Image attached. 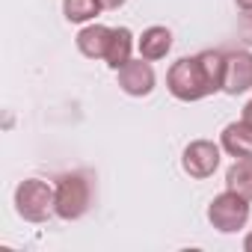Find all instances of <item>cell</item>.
<instances>
[{"mask_svg":"<svg viewBox=\"0 0 252 252\" xmlns=\"http://www.w3.org/2000/svg\"><path fill=\"white\" fill-rule=\"evenodd\" d=\"M137 48H140V57L149 60V63H158L163 60L169 51H172V33L166 27H149L143 30V36L137 39Z\"/></svg>","mask_w":252,"mask_h":252,"instance_id":"10","label":"cell"},{"mask_svg":"<svg viewBox=\"0 0 252 252\" xmlns=\"http://www.w3.org/2000/svg\"><path fill=\"white\" fill-rule=\"evenodd\" d=\"M220 155H222V146L211 143V140H193L184 155H181V166L190 178H211L220 166Z\"/></svg>","mask_w":252,"mask_h":252,"instance_id":"5","label":"cell"},{"mask_svg":"<svg viewBox=\"0 0 252 252\" xmlns=\"http://www.w3.org/2000/svg\"><path fill=\"white\" fill-rule=\"evenodd\" d=\"M243 122H249V125H252V101L243 107Z\"/></svg>","mask_w":252,"mask_h":252,"instance_id":"16","label":"cell"},{"mask_svg":"<svg viewBox=\"0 0 252 252\" xmlns=\"http://www.w3.org/2000/svg\"><path fill=\"white\" fill-rule=\"evenodd\" d=\"M57 217L60 220H80L92 208V178L86 172H65L57 178Z\"/></svg>","mask_w":252,"mask_h":252,"instance_id":"2","label":"cell"},{"mask_svg":"<svg viewBox=\"0 0 252 252\" xmlns=\"http://www.w3.org/2000/svg\"><path fill=\"white\" fill-rule=\"evenodd\" d=\"M15 214L27 222H45L57 214V187L42 178H27L15 187Z\"/></svg>","mask_w":252,"mask_h":252,"instance_id":"1","label":"cell"},{"mask_svg":"<svg viewBox=\"0 0 252 252\" xmlns=\"http://www.w3.org/2000/svg\"><path fill=\"white\" fill-rule=\"evenodd\" d=\"M225 190L252 202V158H240L225 172Z\"/></svg>","mask_w":252,"mask_h":252,"instance_id":"12","label":"cell"},{"mask_svg":"<svg viewBox=\"0 0 252 252\" xmlns=\"http://www.w3.org/2000/svg\"><path fill=\"white\" fill-rule=\"evenodd\" d=\"M208 220H211V225H214L217 231L234 234V231H240V228L249 222V199H243V196L225 190V193H220V196L211 199V205H208Z\"/></svg>","mask_w":252,"mask_h":252,"instance_id":"4","label":"cell"},{"mask_svg":"<svg viewBox=\"0 0 252 252\" xmlns=\"http://www.w3.org/2000/svg\"><path fill=\"white\" fill-rule=\"evenodd\" d=\"M101 0H63V15L71 24H86L95 15H101Z\"/></svg>","mask_w":252,"mask_h":252,"instance_id":"14","label":"cell"},{"mask_svg":"<svg viewBox=\"0 0 252 252\" xmlns=\"http://www.w3.org/2000/svg\"><path fill=\"white\" fill-rule=\"evenodd\" d=\"M196 57H199V65H202L205 80H208V86H211V95H214V92H222V80H225V54L208 48V51H202V54H196Z\"/></svg>","mask_w":252,"mask_h":252,"instance_id":"13","label":"cell"},{"mask_svg":"<svg viewBox=\"0 0 252 252\" xmlns=\"http://www.w3.org/2000/svg\"><path fill=\"white\" fill-rule=\"evenodd\" d=\"M220 146H222V152L231 155L234 160H240V158H252V125L243 122V119L225 125L222 134H220Z\"/></svg>","mask_w":252,"mask_h":252,"instance_id":"8","label":"cell"},{"mask_svg":"<svg viewBox=\"0 0 252 252\" xmlns=\"http://www.w3.org/2000/svg\"><path fill=\"white\" fill-rule=\"evenodd\" d=\"M110 39H113V27H104V24H89L77 33V51L89 60H104L107 57V48H110Z\"/></svg>","mask_w":252,"mask_h":252,"instance_id":"9","label":"cell"},{"mask_svg":"<svg viewBox=\"0 0 252 252\" xmlns=\"http://www.w3.org/2000/svg\"><path fill=\"white\" fill-rule=\"evenodd\" d=\"M243 249H246V252H252V231L243 237Z\"/></svg>","mask_w":252,"mask_h":252,"instance_id":"18","label":"cell"},{"mask_svg":"<svg viewBox=\"0 0 252 252\" xmlns=\"http://www.w3.org/2000/svg\"><path fill=\"white\" fill-rule=\"evenodd\" d=\"M128 0H101V6L104 9H119V6H125Z\"/></svg>","mask_w":252,"mask_h":252,"instance_id":"15","label":"cell"},{"mask_svg":"<svg viewBox=\"0 0 252 252\" xmlns=\"http://www.w3.org/2000/svg\"><path fill=\"white\" fill-rule=\"evenodd\" d=\"M234 3H237L243 12H252V0H234Z\"/></svg>","mask_w":252,"mask_h":252,"instance_id":"17","label":"cell"},{"mask_svg":"<svg viewBox=\"0 0 252 252\" xmlns=\"http://www.w3.org/2000/svg\"><path fill=\"white\" fill-rule=\"evenodd\" d=\"M116 77H119L122 92L131 95V98H146V95H152V92H155V83H158V74H155L152 63L143 60V57L125 63V65L116 71Z\"/></svg>","mask_w":252,"mask_h":252,"instance_id":"6","label":"cell"},{"mask_svg":"<svg viewBox=\"0 0 252 252\" xmlns=\"http://www.w3.org/2000/svg\"><path fill=\"white\" fill-rule=\"evenodd\" d=\"M166 86L178 101H202L211 95V86L205 80V71L199 65V57H181L166 71Z\"/></svg>","mask_w":252,"mask_h":252,"instance_id":"3","label":"cell"},{"mask_svg":"<svg viewBox=\"0 0 252 252\" xmlns=\"http://www.w3.org/2000/svg\"><path fill=\"white\" fill-rule=\"evenodd\" d=\"M252 89V51H228L225 54V95H243Z\"/></svg>","mask_w":252,"mask_h":252,"instance_id":"7","label":"cell"},{"mask_svg":"<svg viewBox=\"0 0 252 252\" xmlns=\"http://www.w3.org/2000/svg\"><path fill=\"white\" fill-rule=\"evenodd\" d=\"M131 51H134V33L128 27H113V39H110V48H107L104 63L113 71H119L125 63H131Z\"/></svg>","mask_w":252,"mask_h":252,"instance_id":"11","label":"cell"}]
</instances>
